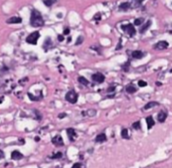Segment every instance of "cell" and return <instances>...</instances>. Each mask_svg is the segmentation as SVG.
Here are the masks:
<instances>
[{
	"label": "cell",
	"instance_id": "cell-25",
	"mask_svg": "<svg viewBox=\"0 0 172 168\" xmlns=\"http://www.w3.org/2000/svg\"><path fill=\"white\" fill-rule=\"evenodd\" d=\"M61 156H62V154L60 153V152H57V154H55V155H53V159H59V158H61Z\"/></svg>",
	"mask_w": 172,
	"mask_h": 168
},
{
	"label": "cell",
	"instance_id": "cell-10",
	"mask_svg": "<svg viewBox=\"0 0 172 168\" xmlns=\"http://www.w3.org/2000/svg\"><path fill=\"white\" fill-rule=\"evenodd\" d=\"M22 157H23V155L19 152V151H13L12 153H11V158L13 159V160H20V159H22Z\"/></svg>",
	"mask_w": 172,
	"mask_h": 168
},
{
	"label": "cell",
	"instance_id": "cell-39",
	"mask_svg": "<svg viewBox=\"0 0 172 168\" xmlns=\"http://www.w3.org/2000/svg\"><path fill=\"white\" fill-rule=\"evenodd\" d=\"M162 84L160 83V82H156V86H161Z\"/></svg>",
	"mask_w": 172,
	"mask_h": 168
},
{
	"label": "cell",
	"instance_id": "cell-4",
	"mask_svg": "<svg viewBox=\"0 0 172 168\" xmlns=\"http://www.w3.org/2000/svg\"><path fill=\"white\" fill-rule=\"evenodd\" d=\"M122 28H123V30L126 31L129 34V36H133L136 33V29L134 28L133 24H131V23H129V24H127V25H123Z\"/></svg>",
	"mask_w": 172,
	"mask_h": 168
},
{
	"label": "cell",
	"instance_id": "cell-27",
	"mask_svg": "<svg viewBox=\"0 0 172 168\" xmlns=\"http://www.w3.org/2000/svg\"><path fill=\"white\" fill-rule=\"evenodd\" d=\"M133 128H134V129H136V130H139V129L141 128L140 122H135V123L133 124Z\"/></svg>",
	"mask_w": 172,
	"mask_h": 168
},
{
	"label": "cell",
	"instance_id": "cell-26",
	"mask_svg": "<svg viewBox=\"0 0 172 168\" xmlns=\"http://www.w3.org/2000/svg\"><path fill=\"white\" fill-rule=\"evenodd\" d=\"M101 13L100 12H98L97 14H95V16H94V20H97V21H99V20H101Z\"/></svg>",
	"mask_w": 172,
	"mask_h": 168
},
{
	"label": "cell",
	"instance_id": "cell-40",
	"mask_svg": "<svg viewBox=\"0 0 172 168\" xmlns=\"http://www.w3.org/2000/svg\"><path fill=\"white\" fill-rule=\"evenodd\" d=\"M35 141L38 142V141H39V137H35Z\"/></svg>",
	"mask_w": 172,
	"mask_h": 168
},
{
	"label": "cell",
	"instance_id": "cell-19",
	"mask_svg": "<svg viewBox=\"0 0 172 168\" xmlns=\"http://www.w3.org/2000/svg\"><path fill=\"white\" fill-rule=\"evenodd\" d=\"M96 111L95 110H93V109H90V110H88V111H86V112H83V115H86V116H88V117H94L95 115H96Z\"/></svg>",
	"mask_w": 172,
	"mask_h": 168
},
{
	"label": "cell",
	"instance_id": "cell-14",
	"mask_svg": "<svg viewBox=\"0 0 172 168\" xmlns=\"http://www.w3.org/2000/svg\"><path fill=\"white\" fill-rule=\"evenodd\" d=\"M143 56H144V54L141 51H134L132 53V56L134 58H141V57H143Z\"/></svg>",
	"mask_w": 172,
	"mask_h": 168
},
{
	"label": "cell",
	"instance_id": "cell-11",
	"mask_svg": "<svg viewBox=\"0 0 172 168\" xmlns=\"http://www.w3.org/2000/svg\"><path fill=\"white\" fill-rule=\"evenodd\" d=\"M166 117H167V114H166L164 111H161V112L158 114V116H157V120H158L160 123H163L165 120H166Z\"/></svg>",
	"mask_w": 172,
	"mask_h": 168
},
{
	"label": "cell",
	"instance_id": "cell-38",
	"mask_svg": "<svg viewBox=\"0 0 172 168\" xmlns=\"http://www.w3.org/2000/svg\"><path fill=\"white\" fill-rule=\"evenodd\" d=\"M3 100H4V98H3V97L0 98V104H2V103H3Z\"/></svg>",
	"mask_w": 172,
	"mask_h": 168
},
{
	"label": "cell",
	"instance_id": "cell-18",
	"mask_svg": "<svg viewBox=\"0 0 172 168\" xmlns=\"http://www.w3.org/2000/svg\"><path fill=\"white\" fill-rule=\"evenodd\" d=\"M143 0H132V2L130 4V7H133V8H137L141 3H142Z\"/></svg>",
	"mask_w": 172,
	"mask_h": 168
},
{
	"label": "cell",
	"instance_id": "cell-8",
	"mask_svg": "<svg viewBox=\"0 0 172 168\" xmlns=\"http://www.w3.org/2000/svg\"><path fill=\"white\" fill-rule=\"evenodd\" d=\"M66 133H67V136H68V139L72 142L73 140H75V138H76V136H77V134H76V131L73 130L72 128H68L67 130H66Z\"/></svg>",
	"mask_w": 172,
	"mask_h": 168
},
{
	"label": "cell",
	"instance_id": "cell-15",
	"mask_svg": "<svg viewBox=\"0 0 172 168\" xmlns=\"http://www.w3.org/2000/svg\"><path fill=\"white\" fill-rule=\"evenodd\" d=\"M159 104L157 103V102H149V103H147L146 105H145V107H144V110H149V109H151V108H153V107H156V106H158Z\"/></svg>",
	"mask_w": 172,
	"mask_h": 168
},
{
	"label": "cell",
	"instance_id": "cell-12",
	"mask_svg": "<svg viewBox=\"0 0 172 168\" xmlns=\"http://www.w3.org/2000/svg\"><path fill=\"white\" fill-rule=\"evenodd\" d=\"M21 21H22V19H21L20 17L14 16V17L9 18V19L7 20V23H9V24H14V23H21Z\"/></svg>",
	"mask_w": 172,
	"mask_h": 168
},
{
	"label": "cell",
	"instance_id": "cell-21",
	"mask_svg": "<svg viewBox=\"0 0 172 168\" xmlns=\"http://www.w3.org/2000/svg\"><path fill=\"white\" fill-rule=\"evenodd\" d=\"M78 81H79L82 85H84V86H88V85H89V81H88L85 77H79Z\"/></svg>",
	"mask_w": 172,
	"mask_h": 168
},
{
	"label": "cell",
	"instance_id": "cell-7",
	"mask_svg": "<svg viewBox=\"0 0 172 168\" xmlns=\"http://www.w3.org/2000/svg\"><path fill=\"white\" fill-rule=\"evenodd\" d=\"M167 47H168V42L165 41V40L158 41V42L156 43V45H155V49H157V50H161V51L167 49Z\"/></svg>",
	"mask_w": 172,
	"mask_h": 168
},
{
	"label": "cell",
	"instance_id": "cell-28",
	"mask_svg": "<svg viewBox=\"0 0 172 168\" xmlns=\"http://www.w3.org/2000/svg\"><path fill=\"white\" fill-rule=\"evenodd\" d=\"M138 85H139V87L144 88V87H146V86H147V83H146L145 81H139V82H138Z\"/></svg>",
	"mask_w": 172,
	"mask_h": 168
},
{
	"label": "cell",
	"instance_id": "cell-31",
	"mask_svg": "<svg viewBox=\"0 0 172 168\" xmlns=\"http://www.w3.org/2000/svg\"><path fill=\"white\" fill-rule=\"evenodd\" d=\"M57 39H58V41H63V39H64V37H63V35H61V34H59V35H57Z\"/></svg>",
	"mask_w": 172,
	"mask_h": 168
},
{
	"label": "cell",
	"instance_id": "cell-29",
	"mask_svg": "<svg viewBox=\"0 0 172 168\" xmlns=\"http://www.w3.org/2000/svg\"><path fill=\"white\" fill-rule=\"evenodd\" d=\"M129 64H130V61H127L126 62V64H124V65H123V69H124L125 71H128L129 70Z\"/></svg>",
	"mask_w": 172,
	"mask_h": 168
},
{
	"label": "cell",
	"instance_id": "cell-1",
	"mask_svg": "<svg viewBox=\"0 0 172 168\" xmlns=\"http://www.w3.org/2000/svg\"><path fill=\"white\" fill-rule=\"evenodd\" d=\"M30 24L34 27H40L44 24V20L42 18V15L40 14V12L36 9H32L31 10V14H30Z\"/></svg>",
	"mask_w": 172,
	"mask_h": 168
},
{
	"label": "cell",
	"instance_id": "cell-30",
	"mask_svg": "<svg viewBox=\"0 0 172 168\" xmlns=\"http://www.w3.org/2000/svg\"><path fill=\"white\" fill-rule=\"evenodd\" d=\"M83 40H84V37H83V36H79V37H78V40H77V42H76V45H79L80 43H82Z\"/></svg>",
	"mask_w": 172,
	"mask_h": 168
},
{
	"label": "cell",
	"instance_id": "cell-36",
	"mask_svg": "<svg viewBox=\"0 0 172 168\" xmlns=\"http://www.w3.org/2000/svg\"><path fill=\"white\" fill-rule=\"evenodd\" d=\"M114 90H115V87H111V88H109V89H108V92L110 93V92H113Z\"/></svg>",
	"mask_w": 172,
	"mask_h": 168
},
{
	"label": "cell",
	"instance_id": "cell-6",
	"mask_svg": "<svg viewBox=\"0 0 172 168\" xmlns=\"http://www.w3.org/2000/svg\"><path fill=\"white\" fill-rule=\"evenodd\" d=\"M53 144L54 145H56L57 147H58V146H63V140H62V138H61V136H59V135H57V136H56V137H54L53 138Z\"/></svg>",
	"mask_w": 172,
	"mask_h": 168
},
{
	"label": "cell",
	"instance_id": "cell-16",
	"mask_svg": "<svg viewBox=\"0 0 172 168\" xmlns=\"http://www.w3.org/2000/svg\"><path fill=\"white\" fill-rule=\"evenodd\" d=\"M150 25H151V20H148V21L146 22V24H144V25L142 26V28H140V32H141V33H144L147 29L149 28Z\"/></svg>",
	"mask_w": 172,
	"mask_h": 168
},
{
	"label": "cell",
	"instance_id": "cell-2",
	"mask_svg": "<svg viewBox=\"0 0 172 168\" xmlns=\"http://www.w3.org/2000/svg\"><path fill=\"white\" fill-rule=\"evenodd\" d=\"M65 100L70 104H76L78 101V94L75 91H69L65 95Z\"/></svg>",
	"mask_w": 172,
	"mask_h": 168
},
{
	"label": "cell",
	"instance_id": "cell-5",
	"mask_svg": "<svg viewBox=\"0 0 172 168\" xmlns=\"http://www.w3.org/2000/svg\"><path fill=\"white\" fill-rule=\"evenodd\" d=\"M92 79H93V81L96 82V83H103V82L105 81V77H104V75L101 74V73L94 74V75L92 76Z\"/></svg>",
	"mask_w": 172,
	"mask_h": 168
},
{
	"label": "cell",
	"instance_id": "cell-9",
	"mask_svg": "<svg viewBox=\"0 0 172 168\" xmlns=\"http://www.w3.org/2000/svg\"><path fill=\"white\" fill-rule=\"evenodd\" d=\"M105 141H107V136L105 135V133H101L96 137V142L98 143H103Z\"/></svg>",
	"mask_w": 172,
	"mask_h": 168
},
{
	"label": "cell",
	"instance_id": "cell-34",
	"mask_svg": "<svg viewBox=\"0 0 172 168\" xmlns=\"http://www.w3.org/2000/svg\"><path fill=\"white\" fill-rule=\"evenodd\" d=\"M2 158H4V153L2 150H0V159H2Z\"/></svg>",
	"mask_w": 172,
	"mask_h": 168
},
{
	"label": "cell",
	"instance_id": "cell-22",
	"mask_svg": "<svg viewBox=\"0 0 172 168\" xmlns=\"http://www.w3.org/2000/svg\"><path fill=\"white\" fill-rule=\"evenodd\" d=\"M57 1V0H43V3H44V5L45 6H52L53 4H55L56 2Z\"/></svg>",
	"mask_w": 172,
	"mask_h": 168
},
{
	"label": "cell",
	"instance_id": "cell-17",
	"mask_svg": "<svg viewBox=\"0 0 172 168\" xmlns=\"http://www.w3.org/2000/svg\"><path fill=\"white\" fill-rule=\"evenodd\" d=\"M136 91H137V89L133 85H128L126 87V92L129 94H134V93H136Z\"/></svg>",
	"mask_w": 172,
	"mask_h": 168
},
{
	"label": "cell",
	"instance_id": "cell-35",
	"mask_svg": "<svg viewBox=\"0 0 172 168\" xmlns=\"http://www.w3.org/2000/svg\"><path fill=\"white\" fill-rule=\"evenodd\" d=\"M64 117H66V114H59V115H58V118H59V119H62V118H64Z\"/></svg>",
	"mask_w": 172,
	"mask_h": 168
},
{
	"label": "cell",
	"instance_id": "cell-20",
	"mask_svg": "<svg viewBox=\"0 0 172 168\" xmlns=\"http://www.w3.org/2000/svg\"><path fill=\"white\" fill-rule=\"evenodd\" d=\"M119 8H120L121 10H127V9L130 8V3H129V2H124V3L120 4Z\"/></svg>",
	"mask_w": 172,
	"mask_h": 168
},
{
	"label": "cell",
	"instance_id": "cell-33",
	"mask_svg": "<svg viewBox=\"0 0 172 168\" xmlns=\"http://www.w3.org/2000/svg\"><path fill=\"white\" fill-rule=\"evenodd\" d=\"M68 33H69V29H68V28H64V29H63V34L66 35V34H68Z\"/></svg>",
	"mask_w": 172,
	"mask_h": 168
},
{
	"label": "cell",
	"instance_id": "cell-3",
	"mask_svg": "<svg viewBox=\"0 0 172 168\" xmlns=\"http://www.w3.org/2000/svg\"><path fill=\"white\" fill-rule=\"evenodd\" d=\"M38 38H39V32H38V31H34V32L30 33V34L26 37V42L35 45L36 42H37V39H38Z\"/></svg>",
	"mask_w": 172,
	"mask_h": 168
},
{
	"label": "cell",
	"instance_id": "cell-13",
	"mask_svg": "<svg viewBox=\"0 0 172 168\" xmlns=\"http://www.w3.org/2000/svg\"><path fill=\"white\" fill-rule=\"evenodd\" d=\"M146 122H147V127H148V129H151L153 127V125L155 124L154 120H153V117L152 116H149L146 118Z\"/></svg>",
	"mask_w": 172,
	"mask_h": 168
},
{
	"label": "cell",
	"instance_id": "cell-37",
	"mask_svg": "<svg viewBox=\"0 0 172 168\" xmlns=\"http://www.w3.org/2000/svg\"><path fill=\"white\" fill-rule=\"evenodd\" d=\"M121 47H122V44H121V40H120V42H119V45H118V46L116 47V50H120Z\"/></svg>",
	"mask_w": 172,
	"mask_h": 168
},
{
	"label": "cell",
	"instance_id": "cell-23",
	"mask_svg": "<svg viewBox=\"0 0 172 168\" xmlns=\"http://www.w3.org/2000/svg\"><path fill=\"white\" fill-rule=\"evenodd\" d=\"M122 137L124 138V139H128L129 138V134H128V130L127 129H123L122 130V133H121Z\"/></svg>",
	"mask_w": 172,
	"mask_h": 168
},
{
	"label": "cell",
	"instance_id": "cell-24",
	"mask_svg": "<svg viewBox=\"0 0 172 168\" xmlns=\"http://www.w3.org/2000/svg\"><path fill=\"white\" fill-rule=\"evenodd\" d=\"M143 22H144V19H143V18H137V19L135 20V22H134V24H135V25H141Z\"/></svg>",
	"mask_w": 172,
	"mask_h": 168
},
{
	"label": "cell",
	"instance_id": "cell-32",
	"mask_svg": "<svg viewBox=\"0 0 172 168\" xmlns=\"http://www.w3.org/2000/svg\"><path fill=\"white\" fill-rule=\"evenodd\" d=\"M71 168H81V164L80 163H76V164H73Z\"/></svg>",
	"mask_w": 172,
	"mask_h": 168
}]
</instances>
